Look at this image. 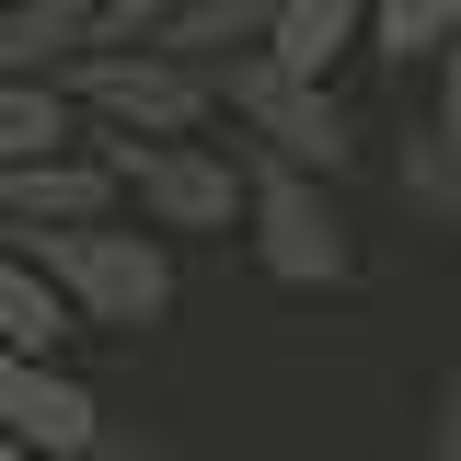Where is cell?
I'll list each match as a JSON object with an SVG mask.
<instances>
[{
    "label": "cell",
    "mask_w": 461,
    "mask_h": 461,
    "mask_svg": "<svg viewBox=\"0 0 461 461\" xmlns=\"http://www.w3.org/2000/svg\"><path fill=\"white\" fill-rule=\"evenodd\" d=\"M81 139V104L58 81H12L0 69V162H35V150H69Z\"/></svg>",
    "instance_id": "cell-9"
},
{
    "label": "cell",
    "mask_w": 461,
    "mask_h": 461,
    "mask_svg": "<svg viewBox=\"0 0 461 461\" xmlns=\"http://www.w3.org/2000/svg\"><path fill=\"white\" fill-rule=\"evenodd\" d=\"M104 47V12L93 0H0V69L12 81H58L69 58Z\"/></svg>",
    "instance_id": "cell-8"
},
{
    "label": "cell",
    "mask_w": 461,
    "mask_h": 461,
    "mask_svg": "<svg viewBox=\"0 0 461 461\" xmlns=\"http://www.w3.org/2000/svg\"><path fill=\"white\" fill-rule=\"evenodd\" d=\"M242 220H254V254H266V277H288V288H335L346 266H357V254H346L335 196H323L300 162L242 173Z\"/></svg>",
    "instance_id": "cell-5"
},
{
    "label": "cell",
    "mask_w": 461,
    "mask_h": 461,
    "mask_svg": "<svg viewBox=\"0 0 461 461\" xmlns=\"http://www.w3.org/2000/svg\"><path fill=\"white\" fill-rule=\"evenodd\" d=\"M58 93L93 115V127H127V139H185L208 115V69L173 47H93L58 69Z\"/></svg>",
    "instance_id": "cell-2"
},
{
    "label": "cell",
    "mask_w": 461,
    "mask_h": 461,
    "mask_svg": "<svg viewBox=\"0 0 461 461\" xmlns=\"http://www.w3.org/2000/svg\"><path fill=\"white\" fill-rule=\"evenodd\" d=\"M208 104H230L254 139H266V162H300V173H335L346 162V115L323 81H300V69H277L266 47H220V69H208Z\"/></svg>",
    "instance_id": "cell-3"
},
{
    "label": "cell",
    "mask_w": 461,
    "mask_h": 461,
    "mask_svg": "<svg viewBox=\"0 0 461 461\" xmlns=\"http://www.w3.org/2000/svg\"><path fill=\"white\" fill-rule=\"evenodd\" d=\"M0 438H23V450H47V461H93V438H104V403L81 393L69 369L23 357V346H0Z\"/></svg>",
    "instance_id": "cell-6"
},
{
    "label": "cell",
    "mask_w": 461,
    "mask_h": 461,
    "mask_svg": "<svg viewBox=\"0 0 461 461\" xmlns=\"http://www.w3.org/2000/svg\"><path fill=\"white\" fill-rule=\"evenodd\" d=\"M93 461H162V450H150V438H115V427H104V438H93Z\"/></svg>",
    "instance_id": "cell-17"
},
{
    "label": "cell",
    "mask_w": 461,
    "mask_h": 461,
    "mask_svg": "<svg viewBox=\"0 0 461 461\" xmlns=\"http://www.w3.org/2000/svg\"><path fill=\"white\" fill-rule=\"evenodd\" d=\"M104 173H115V196H139L150 230H230L242 220V162L196 150V139H127V127H104Z\"/></svg>",
    "instance_id": "cell-4"
},
{
    "label": "cell",
    "mask_w": 461,
    "mask_h": 461,
    "mask_svg": "<svg viewBox=\"0 0 461 461\" xmlns=\"http://www.w3.org/2000/svg\"><path fill=\"white\" fill-rule=\"evenodd\" d=\"M438 150H450V173H461V35L438 47V127H427Z\"/></svg>",
    "instance_id": "cell-14"
},
{
    "label": "cell",
    "mask_w": 461,
    "mask_h": 461,
    "mask_svg": "<svg viewBox=\"0 0 461 461\" xmlns=\"http://www.w3.org/2000/svg\"><path fill=\"white\" fill-rule=\"evenodd\" d=\"M58 335H81V323H69V300H58V288L35 277V266H23L12 242H0V346H23V357H47Z\"/></svg>",
    "instance_id": "cell-12"
},
{
    "label": "cell",
    "mask_w": 461,
    "mask_h": 461,
    "mask_svg": "<svg viewBox=\"0 0 461 461\" xmlns=\"http://www.w3.org/2000/svg\"><path fill=\"white\" fill-rule=\"evenodd\" d=\"M415 461H461V357H450V381H438V415H427V450Z\"/></svg>",
    "instance_id": "cell-15"
},
{
    "label": "cell",
    "mask_w": 461,
    "mask_h": 461,
    "mask_svg": "<svg viewBox=\"0 0 461 461\" xmlns=\"http://www.w3.org/2000/svg\"><path fill=\"white\" fill-rule=\"evenodd\" d=\"M35 277L69 300V323L93 335H139L173 312V254L150 230H115V220H35V230H0Z\"/></svg>",
    "instance_id": "cell-1"
},
{
    "label": "cell",
    "mask_w": 461,
    "mask_h": 461,
    "mask_svg": "<svg viewBox=\"0 0 461 461\" xmlns=\"http://www.w3.org/2000/svg\"><path fill=\"white\" fill-rule=\"evenodd\" d=\"M369 35H381L393 69H415V58H438L461 35V0H369Z\"/></svg>",
    "instance_id": "cell-13"
},
{
    "label": "cell",
    "mask_w": 461,
    "mask_h": 461,
    "mask_svg": "<svg viewBox=\"0 0 461 461\" xmlns=\"http://www.w3.org/2000/svg\"><path fill=\"white\" fill-rule=\"evenodd\" d=\"M93 12H104V47H115V35H162V23H173V0H93Z\"/></svg>",
    "instance_id": "cell-16"
},
{
    "label": "cell",
    "mask_w": 461,
    "mask_h": 461,
    "mask_svg": "<svg viewBox=\"0 0 461 461\" xmlns=\"http://www.w3.org/2000/svg\"><path fill=\"white\" fill-rule=\"evenodd\" d=\"M0 461H47V450H23V438H0Z\"/></svg>",
    "instance_id": "cell-18"
},
{
    "label": "cell",
    "mask_w": 461,
    "mask_h": 461,
    "mask_svg": "<svg viewBox=\"0 0 461 461\" xmlns=\"http://www.w3.org/2000/svg\"><path fill=\"white\" fill-rule=\"evenodd\" d=\"M266 23H277V0H173V23L150 35V47L220 58V47H266Z\"/></svg>",
    "instance_id": "cell-11"
},
{
    "label": "cell",
    "mask_w": 461,
    "mask_h": 461,
    "mask_svg": "<svg viewBox=\"0 0 461 461\" xmlns=\"http://www.w3.org/2000/svg\"><path fill=\"white\" fill-rule=\"evenodd\" d=\"M104 208H115L104 150H35V162H0V230H35V220H104Z\"/></svg>",
    "instance_id": "cell-7"
},
{
    "label": "cell",
    "mask_w": 461,
    "mask_h": 461,
    "mask_svg": "<svg viewBox=\"0 0 461 461\" xmlns=\"http://www.w3.org/2000/svg\"><path fill=\"white\" fill-rule=\"evenodd\" d=\"M357 12H369V0H277V23H266V58H277V69H300V81H323V58L357 35Z\"/></svg>",
    "instance_id": "cell-10"
}]
</instances>
